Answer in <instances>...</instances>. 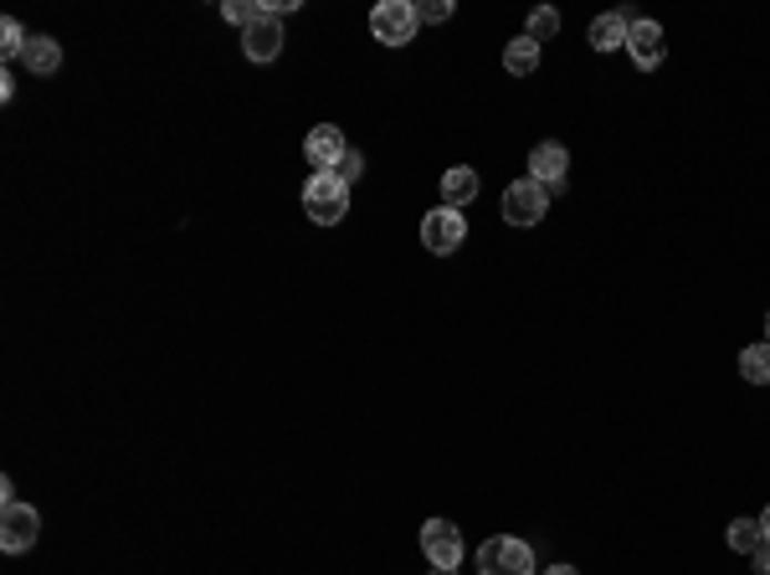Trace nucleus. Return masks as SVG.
<instances>
[{"label": "nucleus", "instance_id": "nucleus-1", "mask_svg": "<svg viewBox=\"0 0 770 575\" xmlns=\"http://www.w3.org/2000/svg\"><path fill=\"white\" fill-rule=\"evenodd\" d=\"M478 575H534V550L514 534H493L478 550Z\"/></svg>", "mask_w": 770, "mask_h": 575}, {"label": "nucleus", "instance_id": "nucleus-2", "mask_svg": "<svg viewBox=\"0 0 770 575\" xmlns=\"http://www.w3.org/2000/svg\"><path fill=\"white\" fill-rule=\"evenodd\" d=\"M304 211H308V222L339 226L345 211H350V185H339L335 175H314V181L304 185Z\"/></svg>", "mask_w": 770, "mask_h": 575}, {"label": "nucleus", "instance_id": "nucleus-3", "mask_svg": "<svg viewBox=\"0 0 770 575\" xmlns=\"http://www.w3.org/2000/svg\"><path fill=\"white\" fill-rule=\"evenodd\" d=\"M417 6L411 0H380L376 11H370V37L380 47H407L417 37Z\"/></svg>", "mask_w": 770, "mask_h": 575}, {"label": "nucleus", "instance_id": "nucleus-4", "mask_svg": "<svg viewBox=\"0 0 770 575\" xmlns=\"http://www.w3.org/2000/svg\"><path fill=\"white\" fill-rule=\"evenodd\" d=\"M462 242H468V222H462V211L437 206V211H427V216H421V247H427V253L452 257Z\"/></svg>", "mask_w": 770, "mask_h": 575}, {"label": "nucleus", "instance_id": "nucleus-5", "mask_svg": "<svg viewBox=\"0 0 770 575\" xmlns=\"http://www.w3.org/2000/svg\"><path fill=\"white\" fill-rule=\"evenodd\" d=\"M545 211H550V191L540 181H514L504 191V222L509 226H534V222H545Z\"/></svg>", "mask_w": 770, "mask_h": 575}, {"label": "nucleus", "instance_id": "nucleus-6", "mask_svg": "<svg viewBox=\"0 0 770 575\" xmlns=\"http://www.w3.org/2000/svg\"><path fill=\"white\" fill-rule=\"evenodd\" d=\"M37 534H42V520H37V509L31 504H6L0 509V550L6 555H21V550L37 545Z\"/></svg>", "mask_w": 770, "mask_h": 575}, {"label": "nucleus", "instance_id": "nucleus-7", "mask_svg": "<svg viewBox=\"0 0 770 575\" xmlns=\"http://www.w3.org/2000/svg\"><path fill=\"white\" fill-rule=\"evenodd\" d=\"M421 550H427L432 571H458V561H462V530L452 520H427V524H421Z\"/></svg>", "mask_w": 770, "mask_h": 575}, {"label": "nucleus", "instance_id": "nucleus-8", "mask_svg": "<svg viewBox=\"0 0 770 575\" xmlns=\"http://www.w3.org/2000/svg\"><path fill=\"white\" fill-rule=\"evenodd\" d=\"M627 52L632 62L643 72L663 68V57H668V37H663L658 21H647V16H632V27H627Z\"/></svg>", "mask_w": 770, "mask_h": 575}, {"label": "nucleus", "instance_id": "nucleus-9", "mask_svg": "<svg viewBox=\"0 0 770 575\" xmlns=\"http://www.w3.org/2000/svg\"><path fill=\"white\" fill-rule=\"evenodd\" d=\"M565 175H571V155H565V144H555V140L534 144V155H530V181H540L545 191H565Z\"/></svg>", "mask_w": 770, "mask_h": 575}, {"label": "nucleus", "instance_id": "nucleus-10", "mask_svg": "<svg viewBox=\"0 0 770 575\" xmlns=\"http://www.w3.org/2000/svg\"><path fill=\"white\" fill-rule=\"evenodd\" d=\"M345 150H350V144H345V134H339L335 124H319L304 140V155H308V165H314V175H329V170L345 160Z\"/></svg>", "mask_w": 770, "mask_h": 575}, {"label": "nucleus", "instance_id": "nucleus-11", "mask_svg": "<svg viewBox=\"0 0 770 575\" xmlns=\"http://www.w3.org/2000/svg\"><path fill=\"white\" fill-rule=\"evenodd\" d=\"M242 52L253 57V62H273V57L283 52V27H278V16H257L253 27L242 31Z\"/></svg>", "mask_w": 770, "mask_h": 575}, {"label": "nucleus", "instance_id": "nucleus-12", "mask_svg": "<svg viewBox=\"0 0 770 575\" xmlns=\"http://www.w3.org/2000/svg\"><path fill=\"white\" fill-rule=\"evenodd\" d=\"M627 27H632V11H606L591 21V47L596 52H612V47H627Z\"/></svg>", "mask_w": 770, "mask_h": 575}, {"label": "nucleus", "instance_id": "nucleus-13", "mask_svg": "<svg viewBox=\"0 0 770 575\" xmlns=\"http://www.w3.org/2000/svg\"><path fill=\"white\" fill-rule=\"evenodd\" d=\"M478 196V170L473 165H452L442 170V206H468V201Z\"/></svg>", "mask_w": 770, "mask_h": 575}, {"label": "nucleus", "instance_id": "nucleus-14", "mask_svg": "<svg viewBox=\"0 0 770 575\" xmlns=\"http://www.w3.org/2000/svg\"><path fill=\"white\" fill-rule=\"evenodd\" d=\"M21 62H27V72H37V78H52V72L62 68V47H57L52 37H31Z\"/></svg>", "mask_w": 770, "mask_h": 575}, {"label": "nucleus", "instance_id": "nucleus-15", "mask_svg": "<svg viewBox=\"0 0 770 575\" xmlns=\"http://www.w3.org/2000/svg\"><path fill=\"white\" fill-rule=\"evenodd\" d=\"M504 68L514 72V78H530V72L540 68V42H534V37H514V42L504 47Z\"/></svg>", "mask_w": 770, "mask_h": 575}, {"label": "nucleus", "instance_id": "nucleus-16", "mask_svg": "<svg viewBox=\"0 0 770 575\" xmlns=\"http://www.w3.org/2000/svg\"><path fill=\"white\" fill-rule=\"evenodd\" d=\"M740 376L750 380V386H770V339L740 350Z\"/></svg>", "mask_w": 770, "mask_h": 575}, {"label": "nucleus", "instance_id": "nucleus-17", "mask_svg": "<svg viewBox=\"0 0 770 575\" xmlns=\"http://www.w3.org/2000/svg\"><path fill=\"white\" fill-rule=\"evenodd\" d=\"M725 540H729V550H740V555H756V550L766 545V534H760V520H735Z\"/></svg>", "mask_w": 770, "mask_h": 575}, {"label": "nucleus", "instance_id": "nucleus-18", "mask_svg": "<svg viewBox=\"0 0 770 575\" xmlns=\"http://www.w3.org/2000/svg\"><path fill=\"white\" fill-rule=\"evenodd\" d=\"M27 42H31V37L21 31V21H16V16H6V21H0V52L21 57V52H27Z\"/></svg>", "mask_w": 770, "mask_h": 575}, {"label": "nucleus", "instance_id": "nucleus-19", "mask_svg": "<svg viewBox=\"0 0 770 575\" xmlns=\"http://www.w3.org/2000/svg\"><path fill=\"white\" fill-rule=\"evenodd\" d=\"M555 31H561V16L550 11V6H540V11L530 16V27H524V37H534V42H550Z\"/></svg>", "mask_w": 770, "mask_h": 575}, {"label": "nucleus", "instance_id": "nucleus-20", "mask_svg": "<svg viewBox=\"0 0 770 575\" xmlns=\"http://www.w3.org/2000/svg\"><path fill=\"white\" fill-rule=\"evenodd\" d=\"M222 16H226V21H232V27H242V31H247V27H253V21H257V16H263V6H253V0H226V6H222Z\"/></svg>", "mask_w": 770, "mask_h": 575}, {"label": "nucleus", "instance_id": "nucleus-21", "mask_svg": "<svg viewBox=\"0 0 770 575\" xmlns=\"http://www.w3.org/2000/svg\"><path fill=\"white\" fill-rule=\"evenodd\" d=\"M329 175H335L339 185H355V181L365 175V155H360V150H345V160H339V165L329 170Z\"/></svg>", "mask_w": 770, "mask_h": 575}, {"label": "nucleus", "instance_id": "nucleus-22", "mask_svg": "<svg viewBox=\"0 0 770 575\" xmlns=\"http://www.w3.org/2000/svg\"><path fill=\"white\" fill-rule=\"evenodd\" d=\"M417 21H432V27L452 21V0H421V6H417Z\"/></svg>", "mask_w": 770, "mask_h": 575}, {"label": "nucleus", "instance_id": "nucleus-23", "mask_svg": "<svg viewBox=\"0 0 770 575\" xmlns=\"http://www.w3.org/2000/svg\"><path fill=\"white\" fill-rule=\"evenodd\" d=\"M750 561H756V575H770V540L756 550V555H750Z\"/></svg>", "mask_w": 770, "mask_h": 575}, {"label": "nucleus", "instance_id": "nucleus-24", "mask_svg": "<svg viewBox=\"0 0 770 575\" xmlns=\"http://www.w3.org/2000/svg\"><path fill=\"white\" fill-rule=\"evenodd\" d=\"M545 575H581V571H575V565H550Z\"/></svg>", "mask_w": 770, "mask_h": 575}, {"label": "nucleus", "instance_id": "nucleus-25", "mask_svg": "<svg viewBox=\"0 0 770 575\" xmlns=\"http://www.w3.org/2000/svg\"><path fill=\"white\" fill-rule=\"evenodd\" d=\"M760 534H766V540H770V509H766V514H760Z\"/></svg>", "mask_w": 770, "mask_h": 575}, {"label": "nucleus", "instance_id": "nucleus-26", "mask_svg": "<svg viewBox=\"0 0 770 575\" xmlns=\"http://www.w3.org/2000/svg\"><path fill=\"white\" fill-rule=\"evenodd\" d=\"M766 339H770V309H766Z\"/></svg>", "mask_w": 770, "mask_h": 575}, {"label": "nucleus", "instance_id": "nucleus-27", "mask_svg": "<svg viewBox=\"0 0 770 575\" xmlns=\"http://www.w3.org/2000/svg\"><path fill=\"white\" fill-rule=\"evenodd\" d=\"M432 575H452V571H432Z\"/></svg>", "mask_w": 770, "mask_h": 575}]
</instances>
